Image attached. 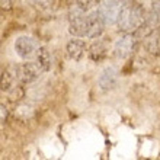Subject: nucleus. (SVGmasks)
Wrapping results in <instances>:
<instances>
[{"mask_svg":"<svg viewBox=\"0 0 160 160\" xmlns=\"http://www.w3.org/2000/svg\"><path fill=\"white\" fill-rule=\"evenodd\" d=\"M19 80V72L18 67L13 66H6L2 70V90L3 92H9L15 88V83Z\"/></svg>","mask_w":160,"mask_h":160,"instance_id":"obj_10","label":"nucleus"},{"mask_svg":"<svg viewBox=\"0 0 160 160\" xmlns=\"http://www.w3.org/2000/svg\"><path fill=\"white\" fill-rule=\"evenodd\" d=\"M18 72H19V82L23 84L26 83H32V82H35L37 79H39V76H41L42 73V68L38 66V63L37 61H26V63H23L22 66H19L18 67Z\"/></svg>","mask_w":160,"mask_h":160,"instance_id":"obj_7","label":"nucleus"},{"mask_svg":"<svg viewBox=\"0 0 160 160\" xmlns=\"http://www.w3.org/2000/svg\"><path fill=\"white\" fill-rule=\"evenodd\" d=\"M6 118H8V109L4 105H2V122L6 121Z\"/></svg>","mask_w":160,"mask_h":160,"instance_id":"obj_13","label":"nucleus"},{"mask_svg":"<svg viewBox=\"0 0 160 160\" xmlns=\"http://www.w3.org/2000/svg\"><path fill=\"white\" fill-rule=\"evenodd\" d=\"M124 2H125V0H124Z\"/></svg>","mask_w":160,"mask_h":160,"instance_id":"obj_14","label":"nucleus"},{"mask_svg":"<svg viewBox=\"0 0 160 160\" xmlns=\"http://www.w3.org/2000/svg\"><path fill=\"white\" fill-rule=\"evenodd\" d=\"M88 55L89 58L95 61V63H99L102 60H105L108 57V44L105 41H101V39L95 41L88 48Z\"/></svg>","mask_w":160,"mask_h":160,"instance_id":"obj_11","label":"nucleus"},{"mask_svg":"<svg viewBox=\"0 0 160 160\" xmlns=\"http://www.w3.org/2000/svg\"><path fill=\"white\" fill-rule=\"evenodd\" d=\"M118 79H119L118 70L114 66H109V67L103 68V72L101 73V76L98 79V83H99V88L106 92V90H112L118 84Z\"/></svg>","mask_w":160,"mask_h":160,"instance_id":"obj_8","label":"nucleus"},{"mask_svg":"<svg viewBox=\"0 0 160 160\" xmlns=\"http://www.w3.org/2000/svg\"><path fill=\"white\" fill-rule=\"evenodd\" d=\"M122 4H124V0H101L99 2L98 9L101 10L105 23H117Z\"/></svg>","mask_w":160,"mask_h":160,"instance_id":"obj_6","label":"nucleus"},{"mask_svg":"<svg viewBox=\"0 0 160 160\" xmlns=\"http://www.w3.org/2000/svg\"><path fill=\"white\" fill-rule=\"evenodd\" d=\"M105 21L99 9H92L88 12L86 16V25H84V37L89 39L99 38L105 28Z\"/></svg>","mask_w":160,"mask_h":160,"instance_id":"obj_2","label":"nucleus"},{"mask_svg":"<svg viewBox=\"0 0 160 160\" xmlns=\"http://www.w3.org/2000/svg\"><path fill=\"white\" fill-rule=\"evenodd\" d=\"M146 19H147V13L143 3L137 0H125L119 10L117 23L119 26V31L122 32L135 34L146 23Z\"/></svg>","mask_w":160,"mask_h":160,"instance_id":"obj_1","label":"nucleus"},{"mask_svg":"<svg viewBox=\"0 0 160 160\" xmlns=\"http://www.w3.org/2000/svg\"><path fill=\"white\" fill-rule=\"evenodd\" d=\"M38 48L39 47L37 41L32 37H28V35L19 37L15 41V51L22 60H31L32 57H35Z\"/></svg>","mask_w":160,"mask_h":160,"instance_id":"obj_5","label":"nucleus"},{"mask_svg":"<svg viewBox=\"0 0 160 160\" xmlns=\"http://www.w3.org/2000/svg\"><path fill=\"white\" fill-rule=\"evenodd\" d=\"M35 61L38 63V66L42 68V72L47 73L50 72L51 68V55H50V51L44 48V47H39L37 54H35Z\"/></svg>","mask_w":160,"mask_h":160,"instance_id":"obj_12","label":"nucleus"},{"mask_svg":"<svg viewBox=\"0 0 160 160\" xmlns=\"http://www.w3.org/2000/svg\"><path fill=\"white\" fill-rule=\"evenodd\" d=\"M66 51H67V55L70 57V60L73 61H80L83 60V57L86 55V51H88V47H86V42L83 39H80L79 37L70 39L67 42V47H66Z\"/></svg>","mask_w":160,"mask_h":160,"instance_id":"obj_9","label":"nucleus"},{"mask_svg":"<svg viewBox=\"0 0 160 160\" xmlns=\"http://www.w3.org/2000/svg\"><path fill=\"white\" fill-rule=\"evenodd\" d=\"M137 34H125L122 35L121 38H118V41L115 42L114 45V54L117 58L125 60L128 57L134 54V51L137 50Z\"/></svg>","mask_w":160,"mask_h":160,"instance_id":"obj_4","label":"nucleus"},{"mask_svg":"<svg viewBox=\"0 0 160 160\" xmlns=\"http://www.w3.org/2000/svg\"><path fill=\"white\" fill-rule=\"evenodd\" d=\"M88 12L82 9L77 3H74L68 13V31L74 37H84V25H86Z\"/></svg>","mask_w":160,"mask_h":160,"instance_id":"obj_3","label":"nucleus"}]
</instances>
